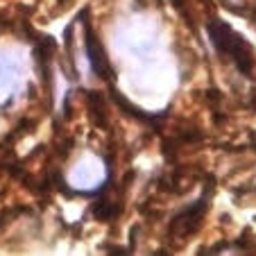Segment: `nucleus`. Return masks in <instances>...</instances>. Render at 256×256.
I'll use <instances>...</instances> for the list:
<instances>
[{
    "label": "nucleus",
    "mask_w": 256,
    "mask_h": 256,
    "mask_svg": "<svg viewBox=\"0 0 256 256\" xmlns=\"http://www.w3.org/2000/svg\"><path fill=\"white\" fill-rule=\"evenodd\" d=\"M206 34L218 57L232 62L240 75L254 78V66H256L254 48L240 32H236L227 20L213 16L206 23Z\"/></svg>",
    "instance_id": "nucleus-1"
},
{
    "label": "nucleus",
    "mask_w": 256,
    "mask_h": 256,
    "mask_svg": "<svg viewBox=\"0 0 256 256\" xmlns=\"http://www.w3.org/2000/svg\"><path fill=\"white\" fill-rule=\"evenodd\" d=\"M88 10H82V14L78 16V20L84 25V46H86V62L91 66V70L96 72L100 80H104L109 86L116 84V70H114L112 62L106 57L104 48H102L100 39L96 36L93 32V25H91V18H88Z\"/></svg>",
    "instance_id": "nucleus-2"
},
{
    "label": "nucleus",
    "mask_w": 256,
    "mask_h": 256,
    "mask_svg": "<svg viewBox=\"0 0 256 256\" xmlns=\"http://www.w3.org/2000/svg\"><path fill=\"white\" fill-rule=\"evenodd\" d=\"M211 193H213V186L206 184L202 195H200L195 202H190L188 206L182 208V211L172 218V222H170V234H172V236L188 238L190 234L200 227L202 218L206 216V211H208V204H211Z\"/></svg>",
    "instance_id": "nucleus-3"
},
{
    "label": "nucleus",
    "mask_w": 256,
    "mask_h": 256,
    "mask_svg": "<svg viewBox=\"0 0 256 256\" xmlns=\"http://www.w3.org/2000/svg\"><path fill=\"white\" fill-rule=\"evenodd\" d=\"M86 100H88V116L91 120L96 122L98 127L104 130L106 127V118H104V96L100 91H88L86 93Z\"/></svg>",
    "instance_id": "nucleus-4"
},
{
    "label": "nucleus",
    "mask_w": 256,
    "mask_h": 256,
    "mask_svg": "<svg viewBox=\"0 0 256 256\" xmlns=\"http://www.w3.org/2000/svg\"><path fill=\"white\" fill-rule=\"evenodd\" d=\"M57 2H59V5H62V2H66V0H57Z\"/></svg>",
    "instance_id": "nucleus-5"
}]
</instances>
